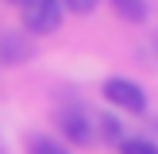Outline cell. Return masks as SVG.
I'll use <instances>...</instances> for the list:
<instances>
[{"instance_id": "1", "label": "cell", "mask_w": 158, "mask_h": 154, "mask_svg": "<svg viewBox=\"0 0 158 154\" xmlns=\"http://www.w3.org/2000/svg\"><path fill=\"white\" fill-rule=\"evenodd\" d=\"M100 92H104V100L112 108H120V112H131V116H143L147 112V92L139 81H131V77H108L104 85H100Z\"/></svg>"}, {"instance_id": "2", "label": "cell", "mask_w": 158, "mask_h": 154, "mask_svg": "<svg viewBox=\"0 0 158 154\" xmlns=\"http://www.w3.org/2000/svg\"><path fill=\"white\" fill-rule=\"evenodd\" d=\"M66 19V8L62 0H27L23 4V27L31 35H54Z\"/></svg>"}, {"instance_id": "3", "label": "cell", "mask_w": 158, "mask_h": 154, "mask_svg": "<svg viewBox=\"0 0 158 154\" xmlns=\"http://www.w3.org/2000/svg\"><path fill=\"white\" fill-rule=\"evenodd\" d=\"M58 127H62V143H73V146H89L93 139H97V131H93V116L85 112H58Z\"/></svg>"}, {"instance_id": "4", "label": "cell", "mask_w": 158, "mask_h": 154, "mask_svg": "<svg viewBox=\"0 0 158 154\" xmlns=\"http://www.w3.org/2000/svg\"><path fill=\"white\" fill-rule=\"evenodd\" d=\"M0 50H4V62H8V66H15V62H27L31 54H35V50H31V38H27V35H19V31L4 35Z\"/></svg>"}, {"instance_id": "5", "label": "cell", "mask_w": 158, "mask_h": 154, "mask_svg": "<svg viewBox=\"0 0 158 154\" xmlns=\"http://www.w3.org/2000/svg\"><path fill=\"white\" fill-rule=\"evenodd\" d=\"M108 4H112V12L120 15L123 23H143L147 12H151V8H147V0H108Z\"/></svg>"}, {"instance_id": "6", "label": "cell", "mask_w": 158, "mask_h": 154, "mask_svg": "<svg viewBox=\"0 0 158 154\" xmlns=\"http://www.w3.org/2000/svg\"><path fill=\"white\" fill-rule=\"evenodd\" d=\"M97 120V139H104V143H123V123L120 116H93Z\"/></svg>"}, {"instance_id": "7", "label": "cell", "mask_w": 158, "mask_h": 154, "mask_svg": "<svg viewBox=\"0 0 158 154\" xmlns=\"http://www.w3.org/2000/svg\"><path fill=\"white\" fill-rule=\"evenodd\" d=\"M27 154H69V146L62 139H54V135H35L31 146H27Z\"/></svg>"}, {"instance_id": "8", "label": "cell", "mask_w": 158, "mask_h": 154, "mask_svg": "<svg viewBox=\"0 0 158 154\" xmlns=\"http://www.w3.org/2000/svg\"><path fill=\"white\" fill-rule=\"evenodd\" d=\"M120 154H158V146L151 143V139H143V135H123Z\"/></svg>"}, {"instance_id": "9", "label": "cell", "mask_w": 158, "mask_h": 154, "mask_svg": "<svg viewBox=\"0 0 158 154\" xmlns=\"http://www.w3.org/2000/svg\"><path fill=\"white\" fill-rule=\"evenodd\" d=\"M97 4H100V0H62V8H66V12H73V15H89V12H97Z\"/></svg>"}, {"instance_id": "10", "label": "cell", "mask_w": 158, "mask_h": 154, "mask_svg": "<svg viewBox=\"0 0 158 154\" xmlns=\"http://www.w3.org/2000/svg\"><path fill=\"white\" fill-rule=\"evenodd\" d=\"M8 4H19V8H23V4H27V0H8Z\"/></svg>"}, {"instance_id": "11", "label": "cell", "mask_w": 158, "mask_h": 154, "mask_svg": "<svg viewBox=\"0 0 158 154\" xmlns=\"http://www.w3.org/2000/svg\"><path fill=\"white\" fill-rule=\"evenodd\" d=\"M0 154H4V150H0Z\"/></svg>"}]
</instances>
